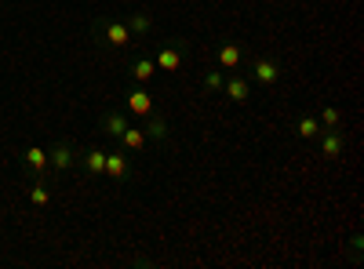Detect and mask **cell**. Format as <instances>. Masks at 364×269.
Listing matches in <instances>:
<instances>
[{
  "label": "cell",
  "mask_w": 364,
  "mask_h": 269,
  "mask_svg": "<svg viewBox=\"0 0 364 269\" xmlns=\"http://www.w3.org/2000/svg\"><path fill=\"white\" fill-rule=\"evenodd\" d=\"M190 51H193V44L186 40V37H168L154 55V62H157V70H168V73H178L182 66H186V58H190Z\"/></svg>",
  "instance_id": "2"
},
{
  "label": "cell",
  "mask_w": 364,
  "mask_h": 269,
  "mask_svg": "<svg viewBox=\"0 0 364 269\" xmlns=\"http://www.w3.org/2000/svg\"><path fill=\"white\" fill-rule=\"evenodd\" d=\"M314 142L321 146V157H324V160H339V157L346 153V135H343V128H321Z\"/></svg>",
  "instance_id": "6"
},
{
  "label": "cell",
  "mask_w": 364,
  "mask_h": 269,
  "mask_svg": "<svg viewBox=\"0 0 364 269\" xmlns=\"http://www.w3.org/2000/svg\"><path fill=\"white\" fill-rule=\"evenodd\" d=\"M154 106H157L154 95H149L142 84H132V87H128V95H124V109H128V113H135V116H149V113H154Z\"/></svg>",
  "instance_id": "7"
},
{
  "label": "cell",
  "mask_w": 364,
  "mask_h": 269,
  "mask_svg": "<svg viewBox=\"0 0 364 269\" xmlns=\"http://www.w3.org/2000/svg\"><path fill=\"white\" fill-rule=\"evenodd\" d=\"M360 251H364V236H350V262H360Z\"/></svg>",
  "instance_id": "21"
},
{
  "label": "cell",
  "mask_w": 364,
  "mask_h": 269,
  "mask_svg": "<svg viewBox=\"0 0 364 269\" xmlns=\"http://www.w3.org/2000/svg\"><path fill=\"white\" fill-rule=\"evenodd\" d=\"M124 73H128L132 84H149V80H154V73H157V62L149 55H139V58H132V62H128Z\"/></svg>",
  "instance_id": "11"
},
{
  "label": "cell",
  "mask_w": 364,
  "mask_h": 269,
  "mask_svg": "<svg viewBox=\"0 0 364 269\" xmlns=\"http://www.w3.org/2000/svg\"><path fill=\"white\" fill-rule=\"evenodd\" d=\"M240 62H245L240 44H233V40H219L215 44V66L219 70H240Z\"/></svg>",
  "instance_id": "10"
},
{
  "label": "cell",
  "mask_w": 364,
  "mask_h": 269,
  "mask_svg": "<svg viewBox=\"0 0 364 269\" xmlns=\"http://www.w3.org/2000/svg\"><path fill=\"white\" fill-rule=\"evenodd\" d=\"M317 121H321V128H343V109H336V106H324Z\"/></svg>",
  "instance_id": "20"
},
{
  "label": "cell",
  "mask_w": 364,
  "mask_h": 269,
  "mask_svg": "<svg viewBox=\"0 0 364 269\" xmlns=\"http://www.w3.org/2000/svg\"><path fill=\"white\" fill-rule=\"evenodd\" d=\"M281 77H284V66H281L273 55L252 58V70H248V80H252V84H259V87H277Z\"/></svg>",
  "instance_id": "3"
},
{
  "label": "cell",
  "mask_w": 364,
  "mask_h": 269,
  "mask_svg": "<svg viewBox=\"0 0 364 269\" xmlns=\"http://www.w3.org/2000/svg\"><path fill=\"white\" fill-rule=\"evenodd\" d=\"M77 157H80V149H73V142H55L51 149H48V171H55V175H66L70 168H77Z\"/></svg>",
  "instance_id": "4"
},
{
  "label": "cell",
  "mask_w": 364,
  "mask_h": 269,
  "mask_svg": "<svg viewBox=\"0 0 364 269\" xmlns=\"http://www.w3.org/2000/svg\"><path fill=\"white\" fill-rule=\"evenodd\" d=\"M106 175L113 182H132V160H128V149H109L106 153Z\"/></svg>",
  "instance_id": "8"
},
{
  "label": "cell",
  "mask_w": 364,
  "mask_h": 269,
  "mask_svg": "<svg viewBox=\"0 0 364 269\" xmlns=\"http://www.w3.org/2000/svg\"><path fill=\"white\" fill-rule=\"evenodd\" d=\"M124 22H128L132 40H135V37H139V40H146L149 33H154V15H149V11H132Z\"/></svg>",
  "instance_id": "14"
},
{
  "label": "cell",
  "mask_w": 364,
  "mask_h": 269,
  "mask_svg": "<svg viewBox=\"0 0 364 269\" xmlns=\"http://www.w3.org/2000/svg\"><path fill=\"white\" fill-rule=\"evenodd\" d=\"M91 40H95V48L102 51H120L132 44V33H128V22L117 18V15H99L95 22H91Z\"/></svg>",
  "instance_id": "1"
},
{
  "label": "cell",
  "mask_w": 364,
  "mask_h": 269,
  "mask_svg": "<svg viewBox=\"0 0 364 269\" xmlns=\"http://www.w3.org/2000/svg\"><path fill=\"white\" fill-rule=\"evenodd\" d=\"M252 87H255V84L248 80V73H226L219 95H226L233 106H248V102H252Z\"/></svg>",
  "instance_id": "5"
},
{
  "label": "cell",
  "mask_w": 364,
  "mask_h": 269,
  "mask_svg": "<svg viewBox=\"0 0 364 269\" xmlns=\"http://www.w3.org/2000/svg\"><path fill=\"white\" fill-rule=\"evenodd\" d=\"M124 128H128V116H124V113H117V109H106V113L99 116V131H102L106 138H113V142H120Z\"/></svg>",
  "instance_id": "12"
},
{
  "label": "cell",
  "mask_w": 364,
  "mask_h": 269,
  "mask_svg": "<svg viewBox=\"0 0 364 269\" xmlns=\"http://www.w3.org/2000/svg\"><path fill=\"white\" fill-rule=\"evenodd\" d=\"M142 131H146V142H168L171 138V116L168 113H149L142 116Z\"/></svg>",
  "instance_id": "9"
},
{
  "label": "cell",
  "mask_w": 364,
  "mask_h": 269,
  "mask_svg": "<svg viewBox=\"0 0 364 269\" xmlns=\"http://www.w3.org/2000/svg\"><path fill=\"white\" fill-rule=\"evenodd\" d=\"M26 197H29V204H33V207H44V204L51 200V190H48V182H44V178H37V182L26 190Z\"/></svg>",
  "instance_id": "19"
},
{
  "label": "cell",
  "mask_w": 364,
  "mask_h": 269,
  "mask_svg": "<svg viewBox=\"0 0 364 269\" xmlns=\"http://www.w3.org/2000/svg\"><path fill=\"white\" fill-rule=\"evenodd\" d=\"M18 160H22V168H29L37 178H44V171H48V149H41V146H26L22 153H18Z\"/></svg>",
  "instance_id": "13"
},
{
  "label": "cell",
  "mask_w": 364,
  "mask_h": 269,
  "mask_svg": "<svg viewBox=\"0 0 364 269\" xmlns=\"http://www.w3.org/2000/svg\"><path fill=\"white\" fill-rule=\"evenodd\" d=\"M142 146H146V131L135 128V124H128L124 135H120V149H128V153H139Z\"/></svg>",
  "instance_id": "17"
},
{
  "label": "cell",
  "mask_w": 364,
  "mask_h": 269,
  "mask_svg": "<svg viewBox=\"0 0 364 269\" xmlns=\"http://www.w3.org/2000/svg\"><path fill=\"white\" fill-rule=\"evenodd\" d=\"M77 164H84V171H87L91 178L106 175V149H84V153L77 157Z\"/></svg>",
  "instance_id": "15"
},
{
  "label": "cell",
  "mask_w": 364,
  "mask_h": 269,
  "mask_svg": "<svg viewBox=\"0 0 364 269\" xmlns=\"http://www.w3.org/2000/svg\"><path fill=\"white\" fill-rule=\"evenodd\" d=\"M317 131H321V121H317L314 113H302L299 121H295V135H299V138L314 142V138H317Z\"/></svg>",
  "instance_id": "16"
},
{
  "label": "cell",
  "mask_w": 364,
  "mask_h": 269,
  "mask_svg": "<svg viewBox=\"0 0 364 269\" xmlns=\"http://www.w3.org/2000/svg\"><path fill=\"white\" fill-rule=\"evenodd\" d=\"M223 80H226V70H219V66L200 73V87H204L208 95H219V92H223Z\"/></svg>",
  "instance_id": "18"
}]
</instances>
